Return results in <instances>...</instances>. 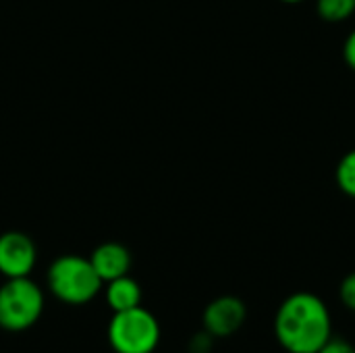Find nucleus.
<instances>
[{"mask_svg": "<svg viewBox=\"0 0 355 353\" xmlns=\"http://www.w3.org/2000/svg\"><path fill=\"white\" fill-rule=\"evenodd\" d=\"M281 2H287V4H297V2H302V0H281Z\"/></svg>", "mask_w": 355, "mask_h": 353, "instance_id": "nucleus-14", "label": "nucleus"}, {"mask_svg": "<svg viewBox=\"0 0 355 353\" xmlns=\"http://www.w3.org/2000/svg\"><path fill=\"white\" fill-rule=\"evenodd\" d=\"M316 12L327 23H341L355 12V0H318Z\"/></svg>", "mask_w": 355, "mask_h": 353, "instance_id": "nucleus-9", "label": "nucleus"}, {"mask_svg": "<svg viewBox=\"0 0 355 353\" xmlns=\"http://www.w3.org/2000/svg\"><path fill=\"white\" fill-rule=\"evenodd\" d=\"M275 335L289 353H318L333 337L331 312L318 295L293 293L275 316Z\"/></svg>", "mask_w": 355, "mask_h": 353, "instance_id": "nucleus-1", "label": "nucleus"}, {"mask_svg": "<svg viewBox=\"0 0 355 353\" xmlns=\"http://www.w3.org/2000/svg\"><path fill=\"white\" fill-rule=\"evenodd\" d=\"M108 339L119 353H152L160 339V327L148 310L135 306L114 312Z\"/></svg>", "mask_w": 355, "mask_h": 353, "instance_id": "nucleus-3", "label": "nucleus"}, {"mask_svg": "<svg viewBox=\"0 0 355 353\" xmlns=\"http://www.w3.org/2000/svg\"><path fill=\"white\" fill-rule=\"evenodd\" d=\"M52 293L67 304H85L100 291L102 279L98 277L92 260L81 256L58 258L48 273Z\"/></svg>", "mask_w": 355, "mask_h": 353, "instance_id": "nucleus-2", "label": "nucleus"}, {"mask_svg": "<svg viewBox=\"0 0 355 353\" xmlns=\"http://www.w3.org/2000/svg\"><path fill=\"white\" fill-rule=\"evenodd\" d=\"M106 300L114 312H123V310H131V308L139 306L141 291H139V285L125 275L114 281H108Z\"/></svg>", "mask_w": 355, "mask_h": 353, "instance_id": "nucleus-8", "label": "nucleus"}, {"mask_svg": "<svg viewBox=\"0 0 355 353\" xmlns=\"http://www.w3.org/2000/svg\"><path fill=\"white\" fill-rule=\"evenodd\" d=\"M318 353H355V347L352 343H347V341H343V339H329Z\"/></svg>", "mask_w": 355, "mask_h": 353, "instance_id": "nucleus-12", "label": "nucleus"}, {"mask_svg": "<svg viewBox=\"0 0 355 353\" xmlns=\"http://www.w3.org/2000/svg\"><path fill=\"white\" fill-rule=\"evenodd\" d=\"M343 56H345V62L349 64V69L355 71V29L349 33V35H347V40H345Z\"/></svg>", "mask_w": 355, "mask_h": 353, "instance_id": "nucleus-13", "label": "nucleus"}, {"mask_svg": "<svg viewBox=\"0 0 355 353\" xmlns=\"http://www.w3.org/2000/svg\"><path fill=\"white\" fill-rule=\"evenodd\" d=\"M92 264L102 281H114L125 277L131 266V256L121 243H104L92 254Z\"/></svg>", "mask_w": 355, "mask_h": 353, "instance_id": "nucleus-7", "label": "nucleus"}, {"mask_svg": "<svg viewBox=\"0 0 355 353\" xmlns=\"http://www.w3.org/2000/svg\"><path fill=\"white\" fill-rule=\"evenodd\" d=\"M335 179L339 189L355 200V150H349L337 164Z\"/></svg>", "mask_w": 355, "mask_h": 353, "instance_id": "nucleus-10", "label": "nucleus"}, {"mask_svg": "<svg viewBox=\"0 0 355 353\" xmlns=\"http://www.w3.org/2000/svg\"><path fill=\"white\" fill-rule=\"evenodd\" d=\"M339 295L345 308H349L352 312H355V273L347 275L339 287Z\"/></svg>", "mask_w": 355, "mask_h": 353, "instance_id": "nucleus-11", "label": "nucleus"}, {"mask_svg": "<svg viewBox=\"0 0 355 353\" xmlns=\"http://www.w3.org/2000/svg\"><path fill=\"white\" fill-rule=\"evenodd\" d=\"M44 295L27 277L8 279L0 287V327L8 331L29 329L42 314Z\"/></svg>", "mask_w": 355, "mask_h": 353, "instance_id": "nucleus-4", "label": "nucleus"}, {"mask_svg": "<svg viewBox=\"0 0 355 353\" xmlns=\"http://www.w3.org/2000/svg\"><path fill=\"white\" fill-rule=\"evenodd\" d=\"M35 264V246L23 233H4L0 237V273L8 279L27 277Z\"/></svg>", "mask_w": 355, "mask_h": 353, "instance_id": "nucleus-5", "label": "nucleus"}, {"mask_svg": "<svg viewBox=\"0 0 355 353\" xmlns=\"http://www.w3.org/2000/svg\"><path fill=\"white\" fill-rule=\"evenodd\" d=\"M245 322V306L241 300L225 295L214 300L204 312V327L214 337H229Z\"/></svg>", "mask_w": 355, "mask_h": 353, "instance_id": "nucleus-6", "label": "nucleus"}]
</instances>
